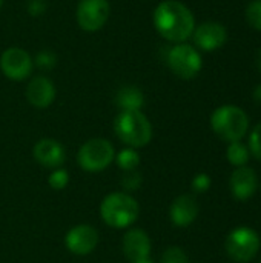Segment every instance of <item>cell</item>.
<instances>
[{
    "label": "cell",
    "instance_id": "cell-8",
    "mask_svg": "<svg viewBox=\"0 0 261 263\" xmlns=\"http://www.w3.org/2000/svg\"><path fill=\"white\" fill-rule=\"evenodd\" d=\"M111 14L108 0H80L77 6V23L86 32H95L105 26Z\"/></svg>",
    "mask_w": 261,
    "mask_h": 263
},
{
    "label": "cell",
    "instance_id": "cell-4",
    "mask_svg": "<svg viewBox=\"0 0 261 263\" xmlns=\"http://www.w3.org/2000/svg\"><path fill=\"white\" fill-rule=\"evenodd\" d=\"M211 128L228 143L240 142L249 129V117L240 106L223 105L212 112Z\"/></svg>",
    "mask_w": 261,
    "mask_h": 263
},
{
    "label": "cell",
    "instance_id": "cell-31",
    "mask_svg": "<svg viewBox=\"0 0 261 263\" xmlns=\"http://www.w3.org/2000/svg\"><path fill=\"white\" fill-rule=\"evenodd\" d=\"M2 5H3V0H0V8H2Z\"/></svg>",
    "mask_w": 261,
    "mask_h": 263
},
{
    "label": "cell",
    "instance_id": "cell-11",
    "mask_svg": "<svg viewBox=\"0 0 261 263\" xmlns=\"http://www.w3.org/2000/svg\"><path fill=\"white\" fill-rule=\"evenodd\" d=\"M194 43L206 52L217 51L222 48L228 40V31L226 28L218 22H205L198 26H195L194 32Z\"/></svg>",
    "mask_w": 261,
    "mask_h": 263
},
{
    "label": "cell",
    "instance_id": "cell-17",
    "mask_svg": "<svg viewBox=\"0 0 261 263\" xmlns=\"http://www.w3.org/2000/svg\"><path fill=\"white\" fill-rule=\"evenodd\" d=\"M115 103L120 111H142L145 96L137 86H123L115 94Z\"/></svg>",
    "mask_w": 261,
    "mask_h": 263
},
{
    "label": "cell",
    "instance_id": "cell-24",
    "mask_svg": "<svg viewBox=\"0 0 261 263\" xmlns=\"http://www.w3.org/2000/svg\"><path fill=\"white\" fill-rule=\"evenodd\" d=\"M248 148H249V153L255 157L261 160V123H258L251 136H249V143H248Z\"/></svg>",
    "mask_w": 261,
    "mask_h": 263
},
{
    "label": "cell",
    "instance_id": "cell-2",
    "mask_svg": "<svg viewBox=\"0 0 261 263\" xmlns=\"http://www.w3.org/2000/svg\"><path fill=\"white\" fill-rule=\"evenodd\" d=\"M140 214L138 202L125 191L108 194L100 203L102 220L114 230L131 228Z\"/></svg>",
    "mask_w": 261,
    "mask_h": 263
},
{
    "label": "cell",
    "instance_id": "cell-14",
    "mask_svg": "<svg viewBox=\"0 0 261 263\" xmlns=\"http://www.w3.org/2000/svg\"><path fill=\"white\" fill-rule=\"evenodd\" d=\"M198 203L192 194H182L169 206V219L172 225L178 228H186L195 222L198 217Z\"/></svg>",
    "mask_w": 261,
    "mask_h": 263
},
{
    "label": "cell",
    "instance_id": "cell-5",
    "mask_svg": "<svg viewBox=\"0 0 261 263\" xmlns=\"http://www.w3.org/2000/svg\"><path fill=\"white\" fill-rule=\"evenodd\" d=\"M115 159L114 145L103 137H94L86 140L78 153L77 163L86 173H100L105 171Z\"/></svg>",
    "mask_w": 261,
    "mask_h": 263
},
{
    "label": "cell",
    "instance_id": "cell-22",
    "mask_svg": "<svg viewBox=\"0 0 261 263\" xmlns=\"http://www.w3.org/2000/svg\"><path fill=\"white\" fill-rule=\"evenodd\" d=\"M246 20L254 29L261 31V0H254L248 5Z\"/></svg>",
    "mask_w": 261,
    "mask_h": 263
},
{
    "label": "cell",
    "instance_id": "cell-9",
    "mask_svg": "<svg viewBox=\"0 0 261 263\" xmlns=\"http://www.w3.org/2000/svg\"><path fill=\"white\" fill-rule=\"evenodd\" d=\"M32 68H34V62L31 55L22 48L17 46L8 48L0 55V69L11 80L15 82L25 80L26 77L31 76Z\"/></svg>",
    "mask_w": 261,
    "mask_h": 263
},
{
    "label": "cell",
    "instance_id": "cell-15",
    "mask_svg": "<svg viewBox=\"0 0 261 263\" xmlns=\"http://www.w3.org/2000/svg\"><path fill=\"white\" fill-rule=\"evenodd\" d=\"M25 94H26L28 102L34 108L45 109L54 103L57 91H55V86L51 79H48L45 76H37L28 83Z\"/></svg>",
    "mask_w": 261,
    "mask_h": 263
},
{
    "label": "cell",
    "instance_id": "cell-23",
    "mask_svg": "<svg viewBox=\"0 0 261 263\" xmlns=\"http://www.w3.org/2000/svg\"><path fill=\"white\" fill-rule=\"evenodd\" d=\"M160 263H188V256L178 247H169L162 254Z\"/></svg>",
    "mask_w": 261,
    "mask_h": 263
},
{
    "label": "cell",
    "instance_id": "cell-29",
    "mask_svg": "<svg viewBox=\"0 0 261 263\" xmlns=\"http://www.w3.org/2000/svg\"><path fill=\"white\" fill-rule=\"evenodd\" d=\"M134 263H154V260H152L151 257H148V259H143V260H138V262H134Z\"/></svg>",
    "mask_w": 261,
    "mask_h": 263
},
{
    "label": "cell",
    "instance_id": "cell-28",
    "mask_svg": "<svg viewBox=\"0 0 261 263\" xmlns=\"http://www.w3.org/2000/svg\"><path fill=\"white\" fill-rule=\"evenodd\" d=\"M254 99H255L258 103H261V83L260 85H257V88L254 89Z\"/></svg>",
    "mask_w": 261,
    "mask_h": 263
},
{
    "label": "cell",
    "instance_id": "cell-13",
    "mask_svg": "<svg viewBox=\"0 0 261 263\" xmlns=\"http://www.w3.org/2000/svg\"><path fill=\"white\" fill-rule=\"evenodd\" d=\"M122 250L129 263H134L151 257L152 243L146 231L140 228H128L122 239Z\"/></svg>",
    "mask_w": 261,
    "mask_h": 263
},
{
    "label": "cell",
    "instance_id": "cell-1",
    "mask_svg": "<svg viewBox=\"0 0 261 263\" xmlns=\"http://www.w3.org/2000/svg\"><path fill=\"white\" fill-rule=\"evenodd\" d=\"M154 26L158 34L174 43H183L195 29L192 11L178 0H165L154 11Z\"/></svg>",
    "mask_w": 261,
    "mask_h": 263
},
{
    "label": "cell",
    "instance_id": "cell-25",
    "mask_svg": "<svg viewBox=\"0 0 261 263\" xmlns=\"http://www.w3.org/2000/svg\"><path fill=\"white\" fill-rule=\"evenodd\" d=\"M191 186L195 193L202 194V193H206L209 188H211V177L206 174V173H200L197 174L192 182H191Z\"/></svg>",
    "mask_w": 261,
    "mask_h": 263
},
{
    "label": "cell",
    "instance_id": "cell-18",
    "mask_svg": "<svg viewBox=\"0 0 261 263\" xmlns=\"http://www.w3.org/2000/svg\"><path fill=\"white\" fill-rule=\"evenodd\" d=\"M226 157L231 165L238 168V166L248 165L251 153H249V148L246 145H243L242 142H231L226 149Z\"/></svg>",
    "mask_w": 261,
    "mask_h": 263
},
{
    "label": "cell",
    "instance_id": "cell-12",
    "mask_svg": "<svg viewBox=\"0 0 261 263\" xmlns=\"http://www.w3.org/2000/svg\"><path fill=\"white\" fill-rule=\"evenodd\" d=\"M32 156L34 160L42 165L43 168L48 170H55V168H62L65 160H66V151L65 146L55 140V139H40L34 148H32Z\"/></svg>",
    "mask_w": 261,
    "mask_h": 263
},
{
    "label": "cell",
    "instance_id": "cell-21",
    "mask_svg": "<svg viewBox=\"0 0 261 263\" xmlns=\"http://www.w3.org/2000/svg\"><path fill=\"white\" fill-rule=\"evenodd\" d=\"M142 182H143V177L142 174L135 170V171H128L123 174L122 180H120V186L123 188L125 193H132V191H137L140 186H142Z\"/></svg>",
    "mask_w": 261,
    "mask_h": 263
},
{
    "label": "cell",
    "instance_id": "cell-33",
    "mask_svg": "<svg viewBox=\"0 0 261 263\" xmlns=\"http://www.w3.org/2000/svg\"><path fill=\"white\" fill-rule=\"evenodd\" d=\"M260 190H261V186H260Z\"/></svg>",
    "mask_w": 261,
    "mask_h": 263
},
{
    "label": "cell",
    "instance_id": "cell-27",
    "mask_svg": "<svg viewBox=\"0 0 261 263\" xmlns=\"http://www.w3.org/2000/svg\"><path fill=\"white\" fill-rule=\"evenodd\" d=\"M26 8L31 15H42L46 11V2L45 0H29Z\"/></svg>",
    "mask_w": 261,
    "mask_h": 263
},
{
    "label": "cell",
    "instance_id": "cell-32",
    "mask_svg": "<svg viewBox=\"0 0 261 263\" xmlns=\"http://www.w3.org/2000/svg\"><path fill=\"white\" fill-rule=\"evenodd\" d=\"M258 263H261V260H260V262H258Z\"/></svg>",
    "mask_w": 261,
    "mask_h": 263
},
{
    "label": "cell",
    "instance_id": "cell-19",
    "mask_svg": "<svg viewBox=\"0 0 261 263\" xmlns=\"http://www.w3.org/2000/svg\"><path fill=\"white\" fill-rule=\"evenodd\" d=\"M115 163L117 166L123 171H135L140 165V154L137 153V149L134 148H123L120 153H115Z\"/></svg>",
    "mask_w": 261,
    "mask_h": 263
},
{
    "label": "cell",
    "instance_id": "cell-26",
    "mask_svg": "<svg viewBox=\"0 0 261 263\" xmlns=\"http://www.w3.org/2000/svg\"><path fill=\"white\" fill-rule=\"evenodd\" d=\"M55 62H57V57L51 51H42L35 57V63L42 69H51V68H54L55 66Z\"/></svg>",
    "mask_w": 261,
    "mask_h": 263
},
{
    "label": "cell",
    "instance_id": "cell-7",
    "mask_svg": "<svg viewBox=\"0 0 261 263\" xmlns=\"http://www.w3.org/2000/svg\"><path fill=\"white\" fill-rule=\"evenodd\" d=\"M168 66L180 79L189 80L202 71L203 60L194 46L188 43H177L168 52Z\"/></svg>",
    "mask_w": 261,
    "mask_h": 263
},
{
    "label": "cell",
    "instance_id": "cell-16",
    "mask_svg": "<svg viewBox=\"0 0 261 263\" xmlns=\"http://www.w3.org/2000/svg\"><path fill=\"white\" fill-rule=\"evenodd\" d=\"M229 185H231L232 196L237 200H248L255 194L258 188L257 173L249 166H238L231 174Z\"/></svg>",
    "mask_w": 261,
    "mask_h": 263
},
{
    "label": "cell",
    "instance_id": "cell-30",
    "mask_svg": "<svg viewBox=\"0 0 261 263\" xmlns=\"http://www.w3.org/2000/svg\"><path fill=\"white\" fill-rule=\"evenodd\" d=\"M257 63H258V69H260L261 72V49L260 52H258V60H257Z\"/></svg>",
    "mask_w": 261,
    "mask_h": 263
},
{
    "label": "cell",
    "instance_id": "cell-3",
    "mask_svg": "<svg viewBox=\"0 0 261 263\" xmlns=\"http://www.w3.org/2000/svg\"><path fill=\"white\" fill-rule=\"evenodd\" d=\"M114 133L128 148H143L152 140V125L142 111H120L114 119Z\"/></svg>",
    "mask_w": 261,
    "mask_h": 263
},
{
    "label": "cell",
    "instance_id": "cell-6",
    "mask_svg": "<svg viewBox=\"0 0 261 263\" xmlns=\"http://www.w3.org/2000/svg\"><path fill=\"white\" fill-rule=\"evenodd\" d=\"M260 245V236L257 231L248 227H240L228 234L225 250L234 262L248 263L257 256Z\"/></svg>",
    "mask_w": 261,
    "mask_h": 263
},
{
    "label": "cell",
    "instance_id": "cell-10",
    "mask_svg": "<svg viewBox=\"0 0 261 263\" xmlns=\"http://www.w3.org/2000/svg\"><path fill=\"white\" fill-rule=\"evenodd\" d=\"M98 245V233L88 223L72 227L65 236V247L74 256H88Z\"/></svg>",
    "mask_w": 261,
    "mask_h": 263
},
{
    "label": "cell",
    "instance_id": "cell-20",
    "mask_svg": "<svg viewBox=\"0 0 261 263\" xmlns=\"http://www.w3.org/2000/svg\"><path fill=\"white\" fill-rule=\"evenodd\" d=\"M69 183V173L65 168H55L51 171L49 177H48V185L55 190V191H62L68 186Z\"/></svg>",
    "mask_w": 261,
    "mask_h": 263
}]
</instances>
